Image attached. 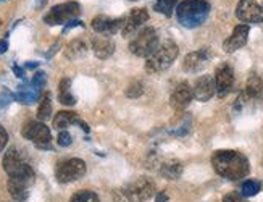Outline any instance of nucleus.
<instances>
[{
    "instance_id": "18",
    "label": "nucleus",
    "mask_w": 263,
    "mask_h": 202,
    "mask_svg": "<svg viewBox=\"0 0 263 202\" xmlns=\"http://www.w3.org/2000/svg\"><path fill=\"white\" fill-rule=\"evenodd\" d=\"M31 183H32V181H28V179L8 178L7 188H8L10 196L13 197L15 200H18V202L26 200L28 196H29V186H31Z\"/></svg>"
},
{
    "instance_id": "11",
    "label": "nucleus",
    "mask_w": 263,
    "mask_h": 202,
    "mask_svg": "<svg viewBox=\"0 0 263 202\" xmlns=\"http://www.w3.org/2000/svg\"><path fill=\"white\" fill-rule=\"evenodd\" d=\"M234 86V71L228 63L220 65L215 71V87L218 97H226Z\"/></svg>"
},
{
    "instance_id": "27",
    "label": "nucleus",
    "mask_w": 263,
    "mask_h": 202,
    "mask_svg": "<svg viewBox=\"0 0 263 202\" xmlns=\"http://www.w3.org/2000/svg\"><path fill=\"white\" fill-rule=\"evenodd\" d=\"M260 189H261L260 181H255V179H247V181H244L241 185V194L244 197H252V196L260 193Z\"/></svg>"
},
{
    "instance_id": "33",
    "label": "nucleus",
    "mask_w": 263,
    "mask_h": 202,
    "mask_svg": "<svg viewBox=\"0 0 263 202\" xmlns=\"http://www.w3.org/2000/svg\"><path fill=\"white\" fill-rule=\"evenodd\" d=\"M223 202H247L242 194H236V193H231V194H226L223 197Z\"/></svg>"
},
{
    "instance_id": "8",
    "label": "nucleus",
    "mask_w": 263,
    "mask_h": 202,
    "mask_svg": "<svg viewBox=\"0 0 263 202\" xmlns=\"http://www.w3.org/2000/svg\"><path fill=\"white\" fill-rule=\"evenodd\" d=\"M86 175V163L81 159H68L57 165L55 178L59 183H71Z\"/></svg>"
},
{
    "instance_id": "30",
    "label": "nucleus",
    "mask_w": 263,
    "mask_h": 202,
    "mask_svg": "<svg viewBox=\"0 0 263 202\" xmlns=\"http://www.w3.org/2000/svg\"><path fill=\"white\" fill-rule=\"evenodd\" d=\"M142 93H144V86H142L141 81H133L128 86V89H126V96L131 97V99H136V97L142 96Z\"/></svg>"
},
{
    "instance_id": "39",
    "label": "nucleus",
    "mask_w": 263,
    "mask_h": 202,
    "mask_svg": "<svg viewBox=\"0 0 263 202\" xmlns=\"http://www.w3.org/2000/svg\"><path fill=\"white\" fill-rule=\"evenodd\" d=\"M13 71L16 73V76H18V78H23V76H25V73H23V70H21V68H18V66H13Z\"/></svg>"
},
{
    "instance_id": "13",
    "label": "nucleus",
    "mask_w": 263,
    "mask_h": 202,
    "mask_svg": "<svg viewBox=\"0 0 263 202\" xmlns=\"http://www.w3.org/2000/svg\"><path fill=\"white\" fill-rule=\"evenodd\" d=\"M209 62H210V50L200 49L186 55L184 60H182V68L187 73H199L209 65Z\"/></svg>"
},
{
    "instance_id": "5",
    "label": "nucleus",
    "mask_w": 263,
    "mask_h": 202,
    "mask_svg": "<svg viewBox=\"0 0 263 202\" xmlns=\"http://www.w3.org/2000/svg\"><path fill=\"white\" fill-rule=\"evenodd\" d=\"M160 46L158 34L154 28H144L137 32V36L129 42V50L136 57L148 59Z\"/></svg>"
},
{
    "instance_id": "1",
    "label": "nucleus",
    "mask_w": 263,
    "mask_h": 202,
    "mask_svg": "<svg viewBox=\"0 0 263 202\" xmlns=\"http://www.w3.org/2000/svg\"><path fill=\"white\" fill-rule=\"evenodd\" d=\"M212 165L220 176L231 179V181L246 178L250 170L246 155L236 151H216L212 155Z\"/></svg>"
},
{
    "instance_id": "22",
    "label": "nucleus",
    "mask_w": 263,
    "mask_h": 202,
    "mask_svg": "<svg viewBox=\"0 0 263 202\" xmlns=\"http://www.w3.org/2000/svg\"><path fill=\"white\" fill-rule=\"evenodd\" d=\"M86 53H87V44L81 39L71 41L65 49V57L70 60H78V59L84 57Z\"/></svg>"
},
{
    "instance_id": "21",
    "label": "nucleus",
    "mask_w": 263,
    "mask_h": 202,
    "mask_svg": "<svg viewBox=\"0 0 263 202\" xmlns=\"http://www.w3.org/2000/svg\"><path fill=\"white\" fill-rule=\"evenodd\" d=\"M160 173L166 179H178L182 175V163L175 159L163 160L160 165Z\"/></svg>"
},
{
    "instance_id": "16",
    "label": "nucleus",
    "mask_w": 263,
    "mask_h": 202,
    "mask_svg": "<svg viewBox=\"0 0 263 202\" xmlns=\"http://www.w3.org/2000/svg\"><path fill=\"white\" fill-rule=\"evenodd\" d=\"M147 20H148V13H147V10L145 8H136L133 10V12L129 13V16L126 18V23H124L121 32H123V36L124 38H131L134 36L137 29L142 28L144 23H147Z\"/></svg>"
},
{
    "instance_id": "24",
    "label": "nucleus",
    "mask_w": 263,
    "mask_h": 202,
    "mask_svg": "<svg viewBox=\"0 0 263 202\" xmlns=\"http://www.w3.org/2000/svg\"><path fill=\"white\" fill-rule=\"evenodd\" d=\"M70 87H71V81L68 80V78H63L59 84V100L63 105H74L76 104V99L70 93Z\"/></svg>"
},
{
    "instance_id": "9",
    "label": "nucleus",
    "mask_w": 263,
    "mask_h": 202,
    "mask_svg": "<svg viewBox=\"0 0 263 202\" xmlns=\"http://www.w3.org/2000/svg\"><path fill=\"white\" fill-rule=\"evenodd\" d=\"M79 13H81V5L78 2H65L52 7L50 12L44 16V21L50 26L63 25L68 21H73L76 16H79Z\"/></svg>"
},
{
    "instance_id": "2",
    "label": "nucleus",
    "mask_w": 263,
    "mask_h": 202,
    "mask_svg": "<svg viewBox=\"0 0 263 202\" xmlns=\"http://www.w3.org/2000/svg\"><path fill=\"white\" fill-rule=\"evenodd\" d=\"M210 13V4L205 0H182L176 5V18L184 28L200 26Z\"/></svg>"
},
{
    "instance_id": "37",
    "label": "nucleus",
    "mask_w": 263,
    "mask_h": 202,
    "mask_svg": "<svg viewBox=\"0 0 263 202\" xmlns=\"http://www.w3.org/2000/svg\"><path fill=\"white\" fill-rule=\"evenodd\" d=\"M155 202H170V199H168V194H166V193H158V194H157V199H155Z\"/></svg>"
},
{
    "instance_id": "42",
    "label": "nucleus",
    "mask_w": 263,
    "mask_h": 202,
    "mask_svg": "<svg viewBox=\"0 0 263 202\" xmlns=\"http://www.w3.org/2000/svg\"><path fill=\"white\" fill-rule=\"evenodd\" d=\"M0 2H2V0H0Z\"/></svg>"
},
{
    "instance_id": "12",
    "label": "nucleus",
    "mask_w": 263,
    "mask_h": 202,
    "mask_svg": "<svg viewBox=\"0 0 263 202\" xmlns=\"http://www.w3.org/2000/svg\"><path fill=\"white\" fill-rule=\"evenodd\" d=\"M124 23H126L124 18H108L105 15H99L92 20V29L102 36H113L123 29Z\"/></svg>"
},
{
    "instance_id": "41",
    "label": "nucleus",
    "mask_w": 263,
    "mask_h": 202,
    "mask_svg": "<svg viewBox=\"0 0 263 202\" xmlns=\"http://www.w3.org/2000/svg\"><path fill=\"white\" fill-rule=\"evenodd\" d=\"M0 26H2V20H0Z\"/></svg>"
},
{
    "instance_id": "10",
    "label": "nucleus",
    "mask_w": 263,
    "mask_h": 202,
    "mask_svg": "<svg viewBox=\"0 0 263 202\" xmlns=\"http://www.w3.org/2000/svg\"><path fill=\"white\" fill-rule=\"evenodd\" d=\"M236 16L244 23H261L263 0H241L236 7Z\"/></svg>"
},
{
    "instance_id": "31",
    "label": "nucleus",
    "mask_w": 263,
    "mask_h": 202,
    "mask_svg": "<svg viewBox=\"0 0 263 202\" xmlns=\"http://www.w3.org/2000/svg\"><path fill=\"white\" fill-rule=\"evenodd\" d=\"M57 142H59V145H62V148H68V145H70V144L73 142L71 134L63 130V131L59 134V138H57Z\"/></svg>"
},
{
    "instance_id": "34",
    "label": "nucleus",
    "mask_w": 263,
    "mask_h": 202,
    "mask_svg": "<svg viewBox=\"0 0 263 202\" xmlns=\"http://www.w3.org/2000/svg\"><path fill=\"white\" fill-rule=\"evenodd\" d=\"M7 142H8V133L5 131L4 126H0V152L5 149Z\"/></svg>"
},
{
    "instance_id": "15",
    "label": "nucleus",
    "mask_w": 263,
    "mask_h": 202,
    "mask_svg": "<svg viewBox=\"0 0 263 202\" xmlns=\"http://www.w3.org/2000/svg\"><path fill=\"white\" fill-rule=\"evenodd\" d=\"M192 97H194L192 87L189 86V83L182 81V83H179L175 87L173 94H171V97H170V104H171V107H173L176 112H181V110H184L191 104Z\"/></svg>"
},
{
    "instance_id": "19",
    "label": "nucleus",
    "mask_w": 263,
    "mask_h": 202,
    "mask_svg": "<svg viewBox=\"0 0 263 202\" xmlns=\"http://www.w3.org/2000/svg\"><path fill=\"white\" fill-rule=\"evenodd\" d=\"M92 50L96 57L100 60H105L111 57L115 52V42H113L108 36H97L92 39Z\"/></svg>"
},
{
    "instance_id": "40",
    "label": "nucleus",
    "mask_w": 263,
    "mask_h": 202,
    "mask_svg": "<svg viewBox=\"0 0 263 202\" xmlns=\"http://www.w3.org/2000/svg\"><path fill=\"white\" fill-rule=\"evenodd\" d=\"M36 66H37V63H28L26 68H36Z\"/></svg>"
},
{
    "instance_id": "28",
    "label": "nucleus",
    "mask_w": 263,
    "mask_h": 202,
    "mask_svg": "<svg viewBox=\"0 0 263 202\" xmlns=\"http://www.w3.org/2000/svg\"><path fill=\"white\" fill-rule=\"evenodd\" d=\"M70 202H100V199L92 191H78L71 196Z\"/></svg>"
},
{
    "instance_id": "7",
    "label": "nucleus",
    "mask_w": 263,
    "mask_h": 202,
    "mask_svg": "<svg viewBox=\"0 0 263 202\" xmlns=\"http://www.w3.org/2000/svg\"><path fill=\"white\" fill-rule=\"evenodd\" d=\"M120 191L128 202H144L155 194V183L148 178H137Z\"/></svg>"
},
{
    "instance_id": "4",
    "label": "nucleus",
    "mask_w": 263,
    "mask_h": 202,
    "mask_svg": "<svg viewBox=\"0 0 263 202\" xmlns=\"http://www.w3.org/2000/svg\"><path fill=\"white\" fill-rule=\"evenodd\" d=\"M178 53H179V49L173 41H166L163 44H160L157 50L147 59L145 70L148 73H162L168 70L176 60Z\"/></svg>"
},
{
    "instance_id": "3",
    "label": "nucleus",
    "mask_w": 263,
    "mask_h": 202,
    "mask_svg": "<svg viewBox=\"0 0 263 202\" xmlns=\"http://www.w3.org/2000/svg\"><path fill=\"white\" fill-rule=\"evenodd\" d=\"M4 170L10 178H20V179H28V181H34V170L31 168L26 155L20 149L11 148L4 157Z\"/></svg>"
},
{
    "instance_id": "20",
    "label": "nucleus",
    "mask_w": 263,
    "mask_h": 202,
    "mask_svg": "<svg viewBox=\"0 0 263 202\" xmlns=\"http://www.w3.org/2000/svg\"><path fill=\"white\" fill-rule=\"evenodd\" d=\"M41 97V89L36 87L34 84L31 86H20L18 89V94H16V99H18V102L21 104H34V102H37Z\"/></svg>"
},
{
    "instance_id": "25",
    "label": "nucleus",
    "mask_w": 263,
    "mask_h": 202,
    "mask_svg": "<svg viewBox=\"0 0 263 202\" xmlns=\"http://www.w3.org/2000/svg\"><path fill=\"white\" fill-rule=\"evenodd\" d=\"M261 91H263L261 78L258 75H252L247 80V84H246V96L250 99H257L261 96Z\"/></svg>"
},
{
    "instance_id": "29",
    "label": "nucleus",
    "mask_w": 263,
    "mask_h": 202,
    "mask_svg": "<svg viewBox=\"0 0 263 202\" xmlns=\"http://www.w3.org/2000/svg\"><path fill=\"white\" fill-rule=\"evenodd\" d=\"M176 7V0H157L155 4V10L158 13H163L165 16H171L173 13V10Z\"/></svg>"
},
{
    "instance_id": "35",
    "label": "nucleus",
    "mask_w": 263,
    "mask_h": 202,
    "mask_svg": "<svg viewBox=\"0 0 263 202\" xmlns=\"http://www.w3.org/2000/svg\"><path fill=\"white\" fill-rule=\"evenodd\" d=\"M10 99H11L10 94H0V112H2L10 104Z\"/></svg>"
},
{
    "instance_id": "6",
    "label": "nucleus",
    "mask_w": 263,
    "mask_h": 202,
    "mask_svg": "<svg viewBox=\"0 0 263 202\" xmlns=\"http://www.w3.org/2000/svg\"><path fill=\"white\" fill-rule=\"evenodd\" d=\"M23 138L34 142V145L39 149H50V141H52V134L50 130L44 125L42 121H26L25 126L21 130Z\"/></svg>"
},
{
    "instance_id": "26",
    "label": "nucleus",
    "mask_w": 263,
    "mask_h": 202,
    "mask_svg": "<svg viewBox=\"0 0 263 202\" xmlns=\"http://www.w3.org/2000/svg\"><path fill=\"white\" fill-rule=\"evenodd\" d=\"M50 115H52V100H50V94L47 93L41 99V104L37 108V120L44 123L45 120L50 118Z\"/></svg>"
},
{
    "instance_id": "17",
    "label": "nucleus",
    "mask_w": 263,
    "mask_h": 202,
    "mask_svg": "<svg viewBox=\"0 0 263 202\" xmlns=\"http://www.w3.org/2000/svg\"><path fill=\"white\" fill-rule=\"evenodd\" d=\"M249 25H239L234 28L233 34L228 38L223 44V49L224 52L228 53H233L236 50H239L241 47H244L247 44V39H249Z\"/></svg>"
},
{
    "instance_id": "38",
    "label": "nucleus",
    "mask_w": 263,
    "mask_h": 202,
    "mask_svg": "<svg viewBox=\"0 0 263 202\" xmlns=\"http://www.w3.org/2000/svg\"><path fill=\"white\" fill-rule=\"evenodd\" d=\"M74 26H83V23H81V21H78V20H73V21H70V23H68V26L65 28L63 32H66L68 29H71V28H74Z\"/></svg>"
},
{
    "instance_id": "32",
    "label": "nucleus",
    "mask_w": 263,
    "mask_h": 202,
    "mask_svg": "<svg viewBox=\"0 0 263 202\" xmlns=\"http://www.w3.org/2000/svg\"><path fill=\"white\" fill-rule=\"evenodd\" d=\"M45 81H47V76H45V73H44V71H37L36 75L32 76L31 84H34L36 87L42 89V87H44V84H45Z\"/></svg>"
},
{
    "instance_id": "14",
    "label": "nucleus",
    "mask_w": 263,
    "mask_h": 202,
    "mask_svg": "<svg viewBox=\"0 0 263 202\" xmlns=\"http://www.w3.org/2000/svg\"><path fill=\"white\" fill-rule=\"evenodd\" d=\"M192 93H194V99L199 100V102H207V100H210L213 94L216 93L215 78L210 75H203L197 78L196 84L192 87Z\"/></svg>"
},
{
    "instance_id": "36",
    "label": "nucleus",
    "mask_w": 263,
    "mask_h": 202,
    "mask_svg": "<svg viewBox=\"0 0 263 202\" xmlns=\"http://www.w3.org/2000/svg\"><path fill=\"white\" fill-rule=\"evenodd\" d=\"M7 50H8V39L5 38V39L0 41V55L5 53Z\"/></svg>"
},
{
    "instance_id": "23",
    "label": "nucleus",
    "mask_w": 263,
    "mask_h": 202,
    "mask_svg": "<svg viewBox=\"0 0 263 202\" xmlns=\"http://www.w3.org/2000/svg\"><path fill=\"white\" fill-rule=\"evenodd\" d=\"M78 121H79V118H78V115L74 114V112L62 110L53 118V128H57V130H66L68 126H71L73 123H78Z\"/></svg>"
}]
</instances>
